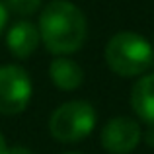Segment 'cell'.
<instances>
[{
  "mask_svg": "<svg viewBox=\"0 0 154 154\" xmlns=\"http://www.w3.org/2000/svg\"><path fill=\"white\" fill-rule=\"evenodd\" d=\"M105 63L123 78L140 76L154 64V49L148 39L135 31H117L103 51Z\"/></svg>",
  "mask_w": 154,
  "mask_h": 154,
  "instance_id": "7a4b0ae2",
  "label": "cell"
},
{
  "mask_svg": "<svg viewBox=\"0 0 154 154\" xmlns=\"http://www.w3.org/2000/svg\"><path fill=\"white\" fill-rule=\"evenodd\" d=\"M102 146L109 154H129L143 139L140 125L131 117H113L102 129Z\"/></svg>",
  "mask_w": 154,
  "mask_h": 154,
  "instance_id": "5b68a950",
  "label": "cell"
},
{
  "mask_svg": "<svg viewBox=\"0 0 154 154\" xmlns=\"http://www.w3.org/2000/svg\"><path fill=\"white\" fill-rule=\"evenodd\" d=\"M143 139H144V143H146L148 146L154 148V125H148V129L143 133Z\"/></svg>",
  "mask_w": 154,
  "mask_h": 154,
  "instance_id": "7c38bea8",
  "label": "cell"
},
{
  "mask_svg": "<svg viewBox=\"0 0 154 154\" xmlns=\"http://www.w3.org/2000/svg\"><path fill=\"white\" fill-rule=\"evenodd\" d=\"M49 78L59 90L72 92L82 86L84 82V70L78 63L66 59V57H57L49 64Z\"/></svg>",
  "mask_w": 154,
  "mask_h": 154,
  "instance_id": "ba28073f",
  "label": "cell"
},
{
  "mask_svg": "<svg viewBox=\"0 0 154 154\" xmlns=\"http://www.w3.org/2000/svg\"><path fill=\"white\" fill-rule=\"evenodd\" d=\"M6 154H33V150H29L27 146H22V144H14V146H8Z\"/></svg>",
  "mask_w": 154,
  "mask_h": 154,
  "instance_id": "8fae6325",
  "label": "cell"
},
{
  "mask_svg": "<svg viewBox=\"0 0 154 154\" xmlns=\"http://www.w3.org/2000/svg\"><path fill=\"white\" fill-rule=\"evenodd\" d=\"M6 23H8V10H6V6L0 2V35L6 29Z\"/></svg>",
  "mask_w": 154,
  "mask_h": 154,
  "instance_id": "30bf717a",
  "label": "cell"
},
{
  "mask_svg": "<svg viewBox=\"0 0 154 154\" xmlns=\"http://www.w3.org/2000/svg\"><path fill=\"white\" fill-rule=\"evenodd\" d=\"M96 109L84 100H72L66 102L53 111L49 119V131L55 140L63 144L80 143L96 127Z\"/></svg>",
  "mask_w": 154,
  "mask_h": 154,
  "instance_id": "3957f363",
  "label": "cell"
},
{
  "mask_svg": "<svg viewBox=\"0 0 154 154\" xmlns=\"http://www.w3.org/2000/svg\"><path fill=\"white\" fill-rule=\"evenodd\" d=\"M6 6V10H12L18 16H31L41 8L43 0H0Z\"/></svg>",
  "mask_w": 154,
  "mask_h": 154,
  "instance_id": "9c48e42d",
  "label": "cell"
},
{
  "mask_svg": "<svg viewBox=\"0 0 154 154\" xmlns=\"http://www.w3.org/2000/svg\"><path fill=\"white\" fill-rule=\"evenodd\" d=\"M131 107L140 121L154 125V72L135 82L131 90Z\"/></svg>",
  "mask_w": 154,
  "mask_h": 154,
  "instance_id": "52a82bcc",
  "label": "cell"
},
{
  "mask_svg": "<svg viewBox=\"0 0 154 154\" xmlns=\"http://www.w3.org/2000/svg\"><path fill=\"white\" fill-rule=\"evenodd\" d=\"M8 150V144H6V139H4V135L0 133V154H6Z\"/></svg>",
  "mask_w": 154,
  "mask_h": 154,
  "instance_id": "4fadbf2b",
  "label": "cell"
},
{
  "mask_svg": "<svg viewBox=\"0 0 154 154\" xmlns=\"http://www.w3.org/2000/svg\"><path fill=\"white\" fill-rule=\"evenodd\" d=\"M31 78L18 64L0 66V113L18 115L31 102Z\"/></svg>",
  "mask_w": 154,
  "mask_h": 154,
  "instance_id": "277c9868",
  "label": "cell"
},
{
  "mask_svg": "<svg viewBox=\"0 0 154 154\" xmlns=\"http://www.w3.org/2000/svg\"><path fill=\"white\" fill-rule=\"evenodd\" d=\"M39 35L53 55H70L82 49L88 23L82 10L68 0H51L39 16Z\"/></svg>",
  "mask_w": 154,
  "mask_h": 154,
  "instance_id": "6da1fadb",
  "label": "cell"
},
{
  "mask_svg": "<svg viewBox=\"0 0 154 154\" xmlns=\"http://www.w3.org/2000/svg\"><path fill=\"white\" fill-rule=\"evenodd\" d=\"M152 49H154V45H152Z\"/></svg>",
  "mask_w": 154,
  "mask_h": 154,
  "instance_id": "9a60e30c",
  "label": "cell"
},
{
  "mask_svg": "<svg viewBox=\"0 0 154 154\" xmlns=\"http://www.w3.org/2000/svg\"><path fill=\"white\" fill-rule=\"evenodd\" d=\"M39 43H41L39 29L29 20H20V22H16L6 33L8 51H10L16 59H27V57H31L37 51Z\"/></svg>",
  "mask_w": 154,
  "mask_h": 154,
  "instance_id": "8992f818",
  "label": "cell"
},
{
  "mask_svg": "<svg viewBox=\"0 0 154 154\" xmlns=\"http://www.w3.org/2000/svg\"><path fill=\"white\" fill-rule=\"evenodd\" d=\"M64 154H82V152H64Z\"/></svg>",
  "mask_w": 154,
  "mask_h": 154,
  "instance_id": "5bb4252c",
  "label": "cell"
}]
</instances>
